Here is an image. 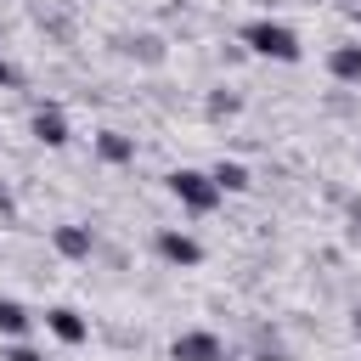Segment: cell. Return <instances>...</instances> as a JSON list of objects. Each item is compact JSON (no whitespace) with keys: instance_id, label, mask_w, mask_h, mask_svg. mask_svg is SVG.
<instances>
[{"instance_id":"6da1fadb","label":"cell","mask_w":361,"mask_h":361,"mask_svg":"<svg viewBox=\"0 0 361 361\" xmlns=\"http://www.w3.org/2000/svg\"><path fill=\"white\" fill-rule=\"evenodd\" d=\"M243 45H248L254 56H271V62H299V56H305V51H299V34H293L288 23H271V17L248 23V28H243Z\"/></svg>"},{"instance_id":"7a4b0ae2","label":"cell","mask_w":361,"mask_h":361,"mask_svg":"<svg viewBox=\"0 0 361 361\" xmlns=\"http://www.w3.org/2000/svg\"><path fill=\"white\" fill-rule=\"evenodd\" d=\"M169 197H180V209H192V214H209V209H220V180L209 175V169H169Z\"/></svg>"},{"instance_id":"3957f363","label":"cell","mask_w":361,"mask_h":361,"mask_svg":"<svg viewBox=\"0 0 361 361\" xmlns=\"http://www.w3.org/2000/svg\"><path fill=\"white\" fill-rule=\"evenodd\" d=\"M169 361H226V344L214 333H180L169 344Z\"/></svg>"},{"instance_id":"277c9868","label":"cell","mask_w":361,"mask_h":361,"mask_svg":"<svg viewBox=\"0 0 361 361\" xmlns=\"http://www.w3.org/2000/svg\"><path fill=\"white\" fill-rule=\"evenodd\" d=\"M28 130H34L39 147H68V118H62V107H34Z\"/></svg>"},{"instance_id":"5b68a950","label":"cell","mask_w":361,"mask_h":361,"mask_svg":"<svg viewBox=\"0 0 361 361\" xmlns=\"http://www.w3.org/2000/svg\"><path fill=\"white\" fill-rule=\"evenodd\" d=\"M51 243H56L62 259H90V254H96V231H90V226H56Z\"/></svg>"},{"instance_id":"8992f818","label":"cell","mask_w":361,"mask_h":361,"mask_svg":"<svg viewBox=\"0 0 361 361\" xmlns=\"http://www.w3.org/2000/svg\"><path fill=\"white\" fill-rule=\"evenodd\" d=\"M158 254L169 265H203V243L186 237V231H158Z\"/></svg>"},{"instance_id":"52a82bcc","label":"cell","mask_w":361,"mask_h":361,"mask_svg":"<svg viewBox=\"0 0 361 361\" xmlns=\"http://www.w3.org/2000/svg\"><path fill=\"white\" fill-rule=\"evenodd\" d=\"M327 73H333L338 85H361V39L333 45V51H327Z\"/></svg>"},{"instance_id":"ba28073f","label":"cell","mask_w":361,"mask_h":361,"mask_svg":"<svg viewBox=\"0 0 361 361\" xmlns=\"http://www.w3.org/2000/svg\"><path fill=\"white\" fill-rule=\"evenodd\" d=\"M45 327H51L62 344H85V333H90V327H85V316H79V310H68V305L45 310Z\"/></svg>"},{"instance_id":"9c48e42d","label":"cell","mask_w":361,"mask_h":361,"mask_svg":"<svg viewBox=\"0 0 361 361\" xmlns=\"http://www.w3.org/2000/svg\"><path fill=\"white\" fill-rule=\"evenodd\" d=\"M96 152H102L107 164H130V158H135V141L118 135V130H102V135H96Z\"/></svg>"},{"instance_id":"30bf717a","label":"cell","mask_w":361,"mask_h":361,"mask_svg":"<svg viewBox=\"0 0 361 361\" xmlns=\"http://www.w3.org/2000/svg\"><path fill=\"white\" fill-rule=\"evenodd\" d=\"M28 322H34V316L23 310V299H0V333H6V338H23Z\"/></svg>"},{"instance_id":"8fae6325","label":"cell","mask_w":361,"mask_h":361,"mask_svg":"<svg viewBox=\"0 0 361 361\" xmlns=\"http://www.w3.org/2000/svg\"><path fill=\"white\" fill-rule=\"evenodd\" d=\"M209 175L220 180V192H248V169H243V164H231V158H220Z\"/></svg>"},{"instance_id":"7c38bea8","label":"cell","mask_w":361,"mask_h":361,"mask_svg":"<svg viewBox=\"0 0 361 361\" xmlns=\"http://www.w3.org/2000/svg\"><path fill=\"white\" fill-rule=\"evenodd\" d=\"M0 361H45V355H39V350H34V344H23V338H11V344H6V355H0Z\"/></svg>"},{"instance_id":"4fadbf2b","label":"cell","mask_w":361,"mask_h":361,"mask_svg":"<svg viewBox=\"0 0 361 361\" xmlns=\"http://www.w3.org/2000/svg\"><path fill=\"white\" fill-rule=\"evenodd\" d=\"M209 113H214V118H226V113H237V96H226V90H220V96H209Z\"/></svg>"},{"instance_id":"5bb4252c","label":"cell","mask_w":361,"mask_h":361,"mask_svg":"<svg viewBox=\"0 0 361 361\" xmlns=\"http://www.w3.org/2000/svg\"><path fill=\"white\" fill-rule=\"evenodd\" d=\"M254 361H288V350H282V344H259V355H254Z\"/></svg>"},{"instance_id":"9a60e30c","label":"cell","mask_w":361,"mask_h":361,"mask_svg":"<svg viewBox=\"0 0 361 361\" xmlns=\"http://www.w3.org/2000/svg\"><path fill=\"white\" fill-rule=\"evenodd\" d=\"M11 85H17V68H11L6 56H0V90H11Z\"/></svg>"},{"instance_id":"2e32d148","label":"cell","mask_w":361,"mask_h":361,"mask_svg":"<svg viewBox=\"0 0 361 361\" xmlns=\"http://www.w3.org/2000/svg\"><path fill=\"white\" fill-rule=\"evenodd\" d=\"M11 214H17V203H11L6 192H0V220H11Z\"/></svg>"},{"instance_id":"e0dca14e","label":"cell","mask_w":361,"mask_h":361,"mask_svg":"<svg viewBox=\"0 0 361 361\" xmlns=\"http://www.w3.org/2000/svg\"><path fill=\"white\" fill-rule=\"evenodd\" d=\"M350 327H355V338H361V310H355V316H350Z\"/></svg>"},{"instance_id":"ac0fdd59","label":"cell","mask_w":361,"mask_h":361,"mask_svg":"<svg viewBox=\"0 0 361 361\" xmlns=\"http://www.w3.org/2000/svg\"><path fill=\"white\" fill-rule=\"evenodd\" d=\"M355 23H361V11H355Z\"/></svg>"}]
</instances>
